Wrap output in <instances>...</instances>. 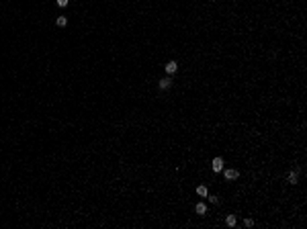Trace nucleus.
I'll return each instance as SVG.
<instances>
[{
    "label": "nucleus",
    "instance_id": "1a4fd4ad",
    "mask_svg": "<svg viewBox=\"0 0 307 229\" xmlns=\"http://www.w3.org/2000/svg\"><path fill=\"white\" fill-rule=\"evenodd\" d=\"M297 178H299V176H297V170H295V172H291V174H289V182H291V184H297V182H299Z\"/></svg>",
    "mask_w": 307,
    "mask_h": 229
},
{
    "label": "nucleus",
    "instance_id": "423d86ee",
    "mask_svg": "<svg viewBox=\"0 0 307 229\" xmlns=\"http://www.w3.org/2000/svg\"><path fill=\"white\" fill-rule=\"evenodd\" d=\"M225 225H227V227H233V225H236V217H233V215H227V217H225Z\"/></svg>",
    "mask_w": 307,
    "mask_h": 229
},
{
    "label": "nucleus",
    "instance_id": "20e7f679",
    "mask_svg": "<svg viewBox=\"0 0 307 229\" xmlns=\"http://www.w3.org/2000/svg\"><path fill=\"white\" fill-rule=\"evenodd\" d=\"M176 70H178V64H176V61H168V64H166V72H168L170 76L176 74Z\"/></svg>",
    "mask_w": 307,
    "mask_h": 229
},
{
    "label": "nucleus",
    "instance_id": "7ed1b4c3",
    "mask_svg": "<svg viewBox=\"0 0 307 229\" xmlns=\"http://www.w3.org/2000/svg\"><path fill=\"white\" fill-rule=\"evenodd\" d=\"M170 84H172V80H170V78H162V80L158 82L160 90H168V88H170Z\"/></svg>",
    "mask_w": 307,
    "mask_h": 229
},
{
    "label": "nucleus",
    "instance_id": "f03ea898",
    "mask_svg": "<svg viewBox=\"0 0 307 229\" xmlns=\"http://www.w3.org/2000/svg\"><path fill=\"white\" fill-rule=\"evenodd\" d=\"M223 176H225V180H236L239 176V172L238 170H225L223 172Z\"/></svg>",
    "mask_w": 307,
    "mask_h": 229
},
{
    "label": "nucleus",
    "instance_id": "6e6552de",
    "mask_svg": "<svg viewBox=\"0 0 307 229\" xmlns=\"http://www.w3.org/2000/svg\"><path fill=\"white\" fill-rule=\"evenodd\" d=\"M197 195H199V196H207V195H209L207 186H199V188H197Z\"/></svg>",
    "mask_w": 307,
    "mask_h": 229
},
{
    "label": "nucleus",
    "instance_id": "f257e3e1",
    "mask_svg": "<svg viewBox=\"0 0 307 229\" xmlns=\"http://www.w3.org/2000/svg\"><path fill=\"white\" fill-rule=\"evenodd\" d=\"M211 166H213V172H221L223 170V160L221 158H213V164Z\"/></svg>",
    "mask_w": 307,
    "mask_h": 229
},
{
    "label": "nucleus",
    "instance_id": "f8f14e48",
    "mask_svg": "<svg viewBox=\"0 0 307 229\" xmlns=\"http://www.w3.org/2000/svg\"><path fill=\"white\" fill-rule=\"evenodd\" d=\"M244 225H246V227H252V225H254V221H252V219H246V221H244Z\"/></svg>",
    "mask_w": 307,
    "mask_h": 229
},
{
    "label": "nucleus",
    "instance_id": "39448f33",
    "mask_svg": "<svg viewBox=\"0 0 307 229\" xmlns=\"http://www.w3.org/2000/svg\"><path fill=\"white\" fill-rule=\"evenodd\" d=\"M194 211H197V215H205V213H207V207H205L203 203H197Z\"/></svg>",
    "mask_w": 307,
    "mask_h": 229
},
{
    "label": "nucleus",
    "instance_id": "9b49d317",
    "mask_svg": "<svg viewBox=\"0 0 307 229\" xmlns=\"http://www.w3.org/2000/svg\"><path fill=\"white\" fill-rule=\"evenodd\" d=\"M70 0H57V6H68Z\"/></svg>",
    "mask_w": 307,
    "mask_h": 229
},
{
    "label": "nucleus",
    "instance_id": "0eeeda50",
    "mask_svg": "<svg viewBox=\"0 0 307 229\" xmlns=\"http://www.w3.org/2000/svg\"><path fill=\"white\" fill-rule=\"evenodd\" d=\"M56 25H57V27H66V25H68V19H66V16H57Z\"/></svg>",
    "mask_w": 307,
    "mask_h": 229
},
{
    "label": "nucleus",
    "instance_id": "9d476101",
    "mask_svg": "<svg viewBox=\"0 0 307 229\" xmlns=\"http://www.w3.org/2000/svg\"><path fill=\"white\" fill-rule=\"evenodd\" d=\"M207 198H209V203H211V205H217V203H219V198H217V196H213V195H207Z\"/></svg>",
    "mask_w": 307,
    "mask_h": 229
}]
</instances>
